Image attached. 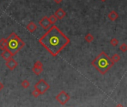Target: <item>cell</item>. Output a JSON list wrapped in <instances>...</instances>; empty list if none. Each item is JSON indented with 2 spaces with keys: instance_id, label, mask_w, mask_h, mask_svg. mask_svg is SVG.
Listing matches in <instances>:
<instances>
[{
  "instance_id": "obj_18",
  "label": "cell",
  "mask_w": 127,
  "mask_h": 107,
  "mask_svg": "<svg viewBox=\"0 0 127 107\" xmlns=\"http://www.w3.org/2000/svg\"><path fill=\"white\" fill-rule=\"evenodd\" d=\"M110 44H111L113 46H118V44H119V41H118L117 38L113 37V38L111 39V40L110 41Z\"/></svg>"
},
{
  "instance_id": "obj_20",
  "label": "cell",
  "mask_w": 127,
  "mask_h": 107,
  "mask_svg": "<svg viewBox=\"0 0 127 107\" xmlns=\"http://www.w3.org/2000/svg\"><path fill=\"white\" fill-rule=\"evenodd\" d=\"M32 96H34V97H38L40 96V95H41V93L39 92L37 90H36V89H34V90H33V91H32Z\"/></svg>"
},
{
  "instance_id": "obj_3",
  "label": "cell",
  "mask_w": 127,
  "mask_h": 107,
  "mask_svg": "<svg viewBox=\"0 0 127 107\" xmlns=\"http://www.w3.org/2000/svg\"><path fill=\"white\" fill-rule=\"evenodd\" d=\"M7 50L14 56L25 46V43L14 32L11 33L6 39Z\"/></svg>"
},
{
  "instance_id": "obj_11",
  "label": "cell",
  "mask_w": 127,
  "mask_h": 107,
  "mask_svg": "<svg viewBox=\"0 0 127 107\" xmlns=\"http://www.w3.org/2000/svg\"><path fill=\"white\" fill-rule=\"evenodd\" d=\"M118 17H119L118 14L115 11H111L108 14V17L111 21H115L116 19L118 18Z\"/></svg>"
},
{
  "instance_id": "obj_24",
  "label": "cell",
  "mask_w": 127,
  "mask_h": 107,
  "mask_svg": "<svg viewBox=\"0 0 127 107\" xmlns=\"http://www.w3.org/2000/svg\"><path fill=\"white\" fill-rule=\"evenodd\" d=\"M100 1H101V2H105L106 0H100Z\"/></svg>"
},
{
  "instance_id": "obj_2",
  "label": "cell",
  "mask_w": 127,
  "mask_h": 107,
  "mask_svg": "<svg viewBox=\"0 0 127 107\" xmlns=\"http://www.w3.org/2000/svg\"><path fill=\"white\" fill-rule=\"evenodd\" d=\"M114 64V63L112 62L111 58H109L105 52L100 53L99 55L96 57L91 62V64L102 75L108 72L112 67Z\"/></svg>"
},
{
  "instance_id": "obj_19",
  "label": "cell",
  "mask_w": 127,
  "mask_h": 107,
  "mask_svg": "<svg viewBox=\"0 0 127 107\" xmlns=\"http://www.w3.org/2000/svg\"><path fill=\"white\" fill-rule=\"evenodd\" d=\"M120 50L123 52V53H126L127 51V44L126 43H123L120 44Z\"/></svg>"
},
{
  "instance_id": "obj_8",
  "label": "cell",
  "mask_w": 127,
  "mask_h": 107,
  "mask_svg": "<svg viewBox=\"0 0 127 107\" xmlns=\"http://www.w3.org/2000/svg\"><path fill=\"white\" fill-rule=\"evenodd\" d=\"M55 15L56 16L58 19H61L66 16V12H65L64 10H63L62 8H58L55 11Z\"/></svg>"
},
{
  "instance_id": "obj_21",
  "label": "cell",
  "mask_w": 127,
  "mask_h": 107,
  "mask_svg": "<svg viewBox=\"0 0 127 107\" xmlns=\"http://www.w3.org/2000/svg\"><path fill=\"white\" fill-rule=\"evenodd\" d=\"M3 88H4V85L1 82H0V91H1L3 89Z\"/></svg>"
},
{
  "instance_id": "obj_12",
  "label": "cell",
  "mask_w": 127,
  "mask_h": 107,
  "mask_svg": "<svg viewBox=\"0 0 127 107\" xmlns=\"http://www.w3.org/2000/svg\"><path fill=\"white\" fill-rule=\"evenodd\" d=\"M32 72H33L35 75H37V76L40 75V74L43 72V67H35V66H33V67H32Z\"/></svg>"
},
{
  "instance_id": "obj_5",
  "label": "cell",
  "mask_w": 127,
  "mask_h": 107,
  "mask_svg": "<svg viewBox=\"0 0 127 107\" xmlns=\"http://www.w3.org/2000/svg\"><path fill=\"white\" fill-rule=\"evenodd\" d=\"M56 100L61 105H65L70 99V96L65 91L62 90L55 96Z\"/></svg>"
},
{
  "instance_id": "obj_1",
  "label": "cell",
  "mask_w": 127,
  "mask_h": 107,
  "mask_svg": "<svg viewBox=\"0 0 127 107\" xmlns=\"http://www.w3.org/2000/svg\"><path fill=\"white\" fill-rule=\"evenodd\" d=\"M40 43L53 57L57 56L70 41L55 25H53L39 39Z\"/></svg>"
},
{
  "instance_id": "obj_7",
  "label": "cell",
  "mask_w": 127,
  "mask_h": 107,
  "mask_svg": "<svg viewBox=\"0 0 127 107\" xmlns=\"http://www.w3.org/2000/svg\"><path fill=\"white\" fill-rule=\"evenodd\" d=\"M39 24H40V26L44 29H48L50 26L51 25L50 20H49V17H47L46 16L43 17V18H41V20L39 21Z\"/></svg>"
},
{
  "instance_id": "obj_16",
  "label": "cell",
  "mask_w": 127,
  "mask_h": 107,
  "mask_svg": "<svg viewBox=\"0 0 127 107\" xmlns=\"http://www.w3.org/2000/svg\"><path fill=\"white\" fill-rule=\"evenodd\" d=\"M49 20H50L51 24H55L57 22V20H58V18L56 17V16L55 14L54 15H51L50 17H49Z\"/></svg>"
},
{
  "instance_id": "obj_22",
  "label": "cell",
  "mask_w": 127,
  "mask_h": 107,
  "mask_svg": "<svg viewBox=\"0 0 127 107\" xmlns=\"http://www.w3.org/2000/svg\"><path fill=\"white\" fill-rule=\"evenodd\" d=\"M53 1L55 2H56L57 4H59V3H61L63 0H53Z\"/></svg>"
},
{
  "instance_id": "obj_4",
  "label": "cell",
  "mask_w": 127,
  "mask_h": 107,
  "mask_svg": "<svg viewBox=\"0 0 127 107\" xmlns=\"http://www.w3.org/2000/svg\"><path fill=\"white\" fill-rule=\"evenodd\" d=\"M34 89L37 90L39 92L41 93V94H45L49 89H50V86L43 79H41L39 80L35 85H34Z\"/></svg>"
},
{
  "instance_id": "obj_15",
  "label": "cell",
  "mask_w": 127,
  "mask_h": 107,
  "mask_svg": "<svg viewBox=\"0 0 127 107\" xmlns=\"http://www.w3.org/2000/svg\"><path fill=\"white\" fill-rule=\"evenodd\" d=\"M111 60H112V62H113L114 63L118 62L120 60V55H119V54H117V53L114 54L113 56L111 57Z\"/></svg>"
},
{
  "instance_id": "obj_17",
  "label": "cell",
  "mask_w": 127,
  "mask_h": 107,
  "mask_svg": "<svg viewBox=\"0 0 127 107\" xmlns=\"http://www.w3.org/2000/svg\"><path fill=\"white\" fill-rule=\"evenodd\" d=\"M21 85L23 89H28V88L30 86V82H29L27 80H24L22 82H21Z\"/></svg>"
},
{
  "instance_id": "obj_9",
  "label": "cell",
  "mask_w": 127,
  "mask_h": 107,
  "mask_svg": "<svg viewBox=\"0 0 127 107\" xmlns=\"http://www.w3.org/2000/svg\"><path fill=\"white\" fill-rule=\"evenodd\" d=\"M26 29L29 32L33 33L37 30V25L34 22H30L26 26Z\"/></svg>"
},
{
  "instance_id": "obj_10",
  "label": "cell",
  "mask_w": 127,
  "mask_h": 107,
  "mask_svg": "<svg viewBox=\"0 0 127 107\" xmlns=\"http://www.w3.org/2000/svg\"><path fill=\"white\" fill-rule=\"evenodd\" d=\"M1 56L4 58L5 61H7L8 59H10V58H13V55L11 53V52L8 51L7 49H6V50H3V52L1 53Z\"/></svg>"
},
{
  "instance_id": "obj_13",
  "label": "cell",
  "mask_w": 127,
  "mask_h": 107,
  "mask_svg": "<svg viewBox=\"0 0 127 107\" xmlns=\"http://www.w3.org/2000/svg\"><path fill=\"white\" fill-rule=\"evenodd\" d=\"M0 49L3 51L7 49V44H6V39L5 38H2L0 40Z\"/></svg>"
},
{
  "instance_id": "obj_6",
  "label": "cell",
  "mask_w": 127,
  "mask_h": 107,
  "mask_svg": "<svg viewBox=\"0 0 127 107\" xmlns=\"http://www.w3.org/2000/svg\"><path fill=\"white\" fill-rule=\"evenodd\" d=\"M5 65L8 69H10L11 71H13L18 66V63L15 59H14L13 58H10V59L6 61Z\"/></svg>"
},
{
  "instance_id": "obj_23",
  "label": "cell",
  "mask_w": 127,
  "mask_h": 107,
  "mask_svg": "<svg viewBox=\"0 0 127 107\" xmlns=\"http://www.w3.org/2000/svg\"><path fill=\"white\" fill-rule=\"evenodd\" d=\"M116 107H123V106H122L121 104H118V106H117Z\"/></svg>"
},
{
  "instance_id": "obj_14",
  "label": "cell",
  "mask_w": 127,
  "mask_h": 107,
  "mask_svg": "<svg viewBox=\"0 0 127 107\" xmlns=\"http://www.w3.org/2000/svg\"><path fill=\"white\" fill-rule=\"evenodd\" d=\"M85 40L86 42L87 43H91L93 40H94V37L93 36V35H91V33H88V34H87L85 37Z\"/></svg>"
}]
</instances>
